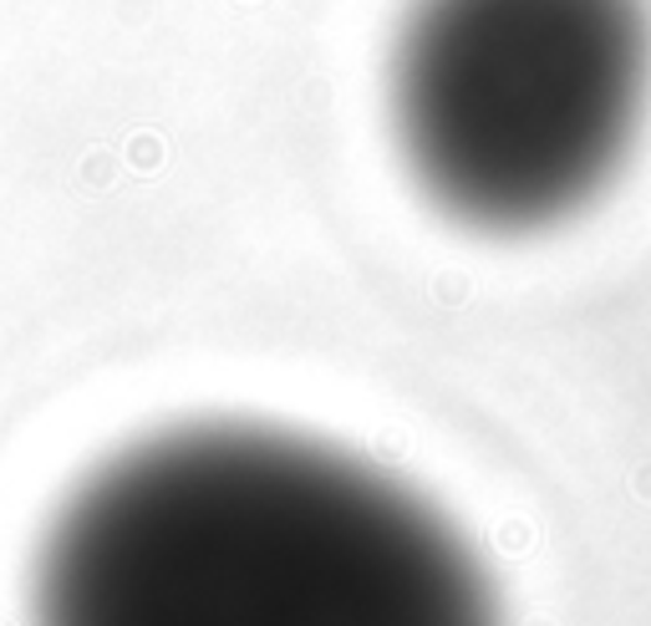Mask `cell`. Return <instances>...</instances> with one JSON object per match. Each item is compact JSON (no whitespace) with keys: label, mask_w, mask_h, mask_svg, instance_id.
<instances>
[{"label":"cell","mask_w":651,"mask_h":626,"mask_svg":"<svg viewBox=\"0 0 651 626\" xmlns=\"http://www.w3.org/2000/svg\"><path fill=\"white\" fill-rule=\"evenodd\" d=\"M631 92L611 0H438L398 72L402 158L453 224L534 235L616 179Z\"/></svg>","instance_id":"7a4b0ae2"},{"label":"cell","mask_w":651,"mask_h":626,"mask_svg":"<svg viewBox=\"0 0 651 626\" xmlns=\"http://www.w3.org/2000/svg\"><path fill=\"white\" fill-rule=\"evenodd\" d=\"M31 626H504L443 509L346 448L184 423L118 448L46 524Z\"/></svg>","instance_id":"6da1fadb"}]
</instances>
